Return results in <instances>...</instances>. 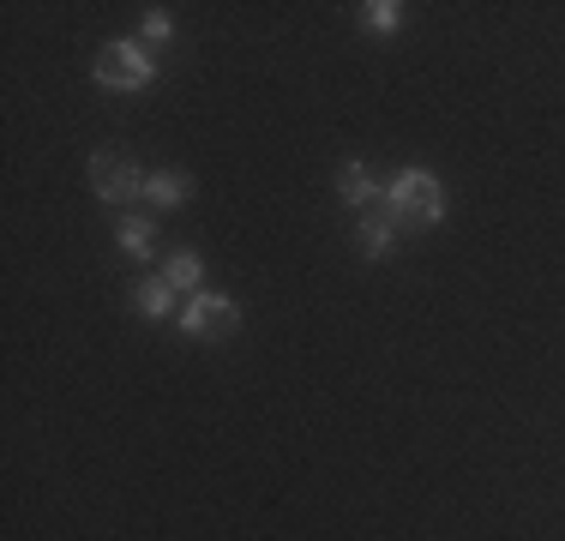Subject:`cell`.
<instances>
[{
    "label": "cell",
    "instance_id": "obj_1",
    "mask_svg": "<svg viewBox=\"0 0 565 541\" xmlns=\"http://www.w3.org/2000/svg\"><path fill=\"white\" fill-rule=\"evenodd\" d=\"M380 211L392 216L397 229H434L439 216H446V187L427 169H397L380 193Z\"/></svg>",
    "mask_w": 565,
    "mask_h": 541
},
{
    "label": "cell",
    "instance_id": "obj_2",
    "mask_svg": "<svg viewBox=\"0 0 565 541\" xmlns=\"http://www.w3.org/2000/svg\"><path fill=\"white\" fill-rule=\"evenodd\" d=\"M90 73H97L103 91H145L157 78V61L139 43H109L97 61H90Z\"/></svg>",
    "mask_w": 565,
    "mask_h": 541
},
{
    "label": "cell",
    "instance_id": "obj_3",
    "mask_svg": "<svg viewBox=\"0 0 565 541\" xmlns=\"http://www.w3.org/2000/svg\"><path fill=\"white\" fill-rule=\"evenodd\" d=\"M90 193L103 199V205H132V199L145 193V174H139V162H132L127 151H97L90 157Z\"/></svg>",
    "mask_w": 565,
    "mask_h": 541
},
{
    "label": "cell",
    "instance_id": "obj_4",
    "mask_svg": "<svg viewBox=\"0 0 565 541\" xmlns=\"http://www.w3.org/2000/svg\"><path fill=\"white\" fill-rule=\"evenodd\" d=\"M235 325H241V307L228 295H186L181 301V331L193 343H223V337H235Z\"/></svg>",
    "mask_w": 565,
    "mask_h": 541
},
{
    "label": "cell",
    "instance_id": "obj_5",
    "mask_svg": "<svg viewBox=\"0 0 565 541\" xmlns=\"http://www.w3.org/2000/svg\"><path fill=\"white\" fill-rule=\"evenodd\" d=\"M338 193H343V205L367 211V205H380V193H385V187L373 181V169H367V162H343V169H338Z\"/></svg>",
    "mask_w": 565,
    "mask_h": 541
},
{
    "label": "cell",
    "instance_id": "obj_6",
    "mask_svg": "<svg viewBox=\"0 0 565 541\" xmlns=\"http://www.w3.org/2000/svg\"><path fill=\"white\" fill-rule=\"evenodd\" d=\"M355 235H361V253H367V259H385V253H392V241H397V223L373 205V211H361Z\"/></svg>",
    "mask_w": 565,
    "mask_h": 541
},
{
    "label": "cell",
    "instance_id": "obj_7",
    "mask_svg": "<svg viewBox=\"0 0 565 541\" xmlns=\"http://www.w3.org/2000/svg\"><path fill=\"white\" fill-rule=\"evenodd\" d=\"M193 193V181H186L181 169H157V174H145V199H151V205H181V199Z\"/></svg>",
    "mask_w": 565,
    "mask_h": 541
},
{
    "label": "cell",
    "instance_id": "obj_8",
    "mask_svg": "<svg viewBox=\"0 0 565 541\" xmlns=\"http://www.w3.org/2000/svg\"><path fill=\"white\" fill-rule=\"evenodd\" d=\"M174 301H181V295H174L163 277H145L139 289H132V307H139L145 319H169V314H174Z\"/></svg>",
    "mask_w": 565,
    "mask_h": 541
},
{
    "label": "cell",
    "instance_id": "obj_9",
    "mask_svg": "<svg viewBox=\"0 0 565 541\" xmlns=\"http://www.w3.org/2000/svg\"><path fill=\"white\" fill-rule=\"evenodd\" d=\"M199 277H205V265H199V253H169V265H163V283L174 295H199Z\"/></svg>",
    "mask_w": 565,
    "mask_h": 541
},
{
    "label": "cell",
    "instance_id": "obj_10",
    "mask_svg": "<svg viewBox=\"0 0 565 541\" xmlns=\"http://www.w3.org/2000/svg\"><path fill=\"white\" fill-rule=\"evenodd\" d=\"M115 235H120V247H127L132 259H145V253H151V235H157V229H151V216H120Z\"/></svg>",
    "mask_w": 565,
    "mask_h": 541
},
{
    "label": "cell",
    "instance_id": "obj_11",
    "mask_svg": "<svg viewBox=\"0 0 565 541\" xmlns=\"http://www.w3.org/2000/svg\"><path fill=\"white\" fill-rule=\"evenodd\" d=\"M397 19H403L397 0H367L361 7V31H397Z\"/></svg>",
    "mask_w": 565,
    "mask_h": 541
},
{
    "label": "cell",
    "instance_id": "obj_12",
    "mask_svg": "<svg viewBox=\"0 0 565 541\" xmlns=\"http://www.w3.org/2000/svg\"><path fill=\"white\" fill-rule=\"evenodd\" d=\"M145 36H151V43H169V36H174V24H169V12H163V7L145 12Z\"/></svg>",
    "mask_w": 565,
    "mask_h": 541
}]
</instances>
